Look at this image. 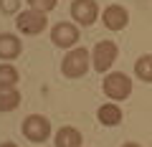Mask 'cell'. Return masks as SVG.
Masks as SVG:
<instances>
[{
	"instance_id": "cell-1",
	"label": "cell",
	"mask_w": 152,
	"mask_h": 147,
	"mask_svg": "<svg viewBox=\"0 0 152 147\" xmlns=\"http://www.w3.org/2000/svg\"><path fill=\"white\" fill-rule=\"evenodd\" d=\"M89 69H91V51L81 48V46L66 51L64 61H61V74L66 79H81L89 74Z\"/></svg>"
},
{
	"instance_id": "cell-2",
	"label": "cell",
	"mask_w": 152,
	"mask_h": 147,
	"mask_svg": "<svg viewBox=\"0 0 152 147\" xmlns=\"http://www.w3.org/2000/svg\"><path fill=\"white\" fill-rule=\"evenodd\" d=\"M102 91L112 102H124L132 94V79L127 74H122V71H109L107 76H104V81H102Z\"/></svg>"
},
{
	"instance_id": "cell-3",
	"label": "cell",
	"mask_w": 152,
	"mask_h": 147,
	"mask_svg": "<svg viewBox=\"0 0 152 147\" xmlns=\"http://www.w3.org/2000/svg\"><path fill=\"white\" fill-rule=\"evenodd\" d=\"M20 132L28 142L41 145V142H46L51 137V119L43 114H28L20 124Z\"/></svg>"
},
{
	"instance_id": "cell-4",
	"label": "cell",
	"mask_w": 152,
	"mask_h": 147,
	"mask_svg": "<svg viewBox=\"0 0 152 147\" xmlns=\"http://www.w3.org/2000/svg\"><path fill=\"white\" fill-rule=\"evenodd\" d=\"M117 56H119V48H117L114 41H99L91 51V69L99 71V74H109Z\"/></svg>"
},
{
	"instance_id": "cell-5",
	"label": "cell",
	"mask_w": 152,
	"mask_h": 147,
	"mask_svg": "<svg viewBox=\"0 0 152 147\" xmlns=\"http://www.w3.org/2000/svg\"><path fill=\"white\" fill-rule=\"evenodd\" d=\"M51 41H53L56 48H64V51H71L76 48V43L81 41V33H79V26L76 23H69V20H61L51 28Z\"/></svg>"
},
{
	"instance_id": "cell-6",
	"label": "cell",
	"mask_w": 152,
	"mask_h": 147,
	"mask_svg": "<svg viewBox=\"0 0 152 147\" xmlns=\"http://www.w3.org/2000/svg\"><path fill=\"white\" fill-rule=\"evenodd\" d=\"M46 23H48L46 20V13L33 10V8H28V10H23V13L15 15V28L23 36H38V33H43Z\"/></svg>"
},
{
	"instance_id": "cell-7",
	"label": "cell",
	"mask_w": 152,
	"mask_h": 147,
	"mask_svg": "<svg viewBox=\"0 0 152 147\" xmlns=\"http://www.w3.org/2000/svg\"><path fill=\"white\" fill-rule=\"evenodd\" d=\"M102 15L96 0H74L71 3V20H76V26L89 28L91 23H96V18Z\"/></svg>"
},
{
	"instance_id": "cell-8",
	"label": "cell",
	"mask_w": 152,
	"mask_h": 147,
	"mask_svg": "<svg viewBox=\"0 0 152 147\" xmlns=\"http://www.w3.org/2000/svg\"><path fill=\"white\" fill-rule=\"evenodd\" d=\"M102 23L107 31H124L127 23H129V13H127L124 5L112 3V5H107L102 10Z\"/></svg>"
},
{
	"instance_id": "cell-9",
	"label": "cell",
	"mask_w": 152,
	"mask_h": 147,
	"mask_svg": "<svg viewBox=\"0 0 152 147\" xmlns=\"http://www.w3.org/2000/svg\"><path fill=\"white\" fill-rule=\"evenodd\" d=\"M23 53V41L15 33H0V61H13Z\"/></svg>"
},
{
	"instance_id": "cell-10",
	"label": "cell",
	"mask_w": 152,
	"mask_h": 147,
	"mask_svg": "<svg viewBox=\"0 0 152 147\" xmlns=\"http://www.w3.org/2000/svg\"><path fill=\"white\" fill-rule=\"evenodd\" d=\"M53 145L56 147H84V135L76 127L66 124L53 135Z\"/></svg>"
},
{
	"instance_id": "cell-11",
	"label": "cell",
	"mask_w": 152,
	"mask_h": 147,
	"mask_svg": "<svg viewBox=\"0 0 152 147\" xmlns=\"http://www.w3.org/2000/svg\"><path fill=\"white\" fill-rule=\"evenodd\" d=\"M122 117H124L122 107H119V104H112V102L102 104V107L96 109V119H99V124H104V127H117V124H122Z\"/></svg>"
},
{
	"instance_id": "cell-12",
	"label": "cell",
	"mask_w": 152,
	"mask_h": 147,
	"mask_svg": "<svg viewBox=\"0 0 152 147\" xmlns=\"http://www.w3.org/2000/svg\"><path fill=\"white\" fill-rule=\"evenodd\" d=\"M20 99L18 86H0V112H15L20 107Z\"/></svg>"
},
{
	"instance_id": "cell-13",
	"label": "cell",
	"mask_w": 152,
	"mask_h": 147,
	"mask_svg": "<svg viewBox=\"0 0 152 147\" xmlns=\"http://www.w3.org/2000/svg\"><path fill=\"white\" fill-rule=\"evenodd\" d=\"M134 76L145 84H152V53H145L134 61Z\"/></svg>"
},
{
	"instance_id": "cell-14",
	"label": "cell",
	"mask_w": 152,
	"mask_h": 147,
	"mask_svg": "<svg viewBox=\"0 0 152 147\" xmlns=\"http://www.w3.org/2000/svg\"><path fill=\"white\" fill-rule=\"evenodd\" d=\"M18 81H20L18 69L13 64H8V61H3L0 64V86H18Z\"/></svg>"
},
{
	"instance_id": "cell-15",
	"label": "cell",
	"mask_w": 152,
	"mask_h": 147,
	"mask_svg": "<svg viewBox=\"0 0 152 147\" xmlns=\"http://www.w3.org/2000/svg\"><path fill=\"white\" fill-rule=\"evenodd\" d=\"M28 8H33V10H41V13H51L56 5H58V0H26Z\"/></svg>"
},
{
	"instance_id": "cell-16",
	"label": "cell",
	"mask_w": 152,
	"mask_h": 147,
	"mask_svg": "<svg viewBox=\"0 0 152 147\" xmlns=\"http://www.w3.org/2000/svg\"><path fill=\"white\" fill-rule=\"evenodd\" d=\"M0 13L3 15H18L20 13V0H0Z\"/></svg>"
},
{
	"instance_id": "cell-17",
	"label": "cell",
	"mask_w": 152,
	"mask_h": 147,
	"mask_svg": "<svg viewBox=\"0 0 152 147\" xmlns=\"http://www.w3.org/2000/svg\"><path fill=\"white\" fill-rule=\"evenodd\" d=\"M122 147H142V145H140V142H124Z\"/></svg>"
},
{
	"instance_id": "cell-18",
	"label": "cell",
	"mask_w": 152,
	"mask_h": 147,
	"mask_svg": "<svg viewBox=\"0 0 152 147\" xmlns=\"http://www.w3.org/2000/svg\"><path fill=\"white\" fill-rule=\"evenodd\" d=\"M0 147H18L15 142H0Z\"/></svg>"
}]
</instances>
